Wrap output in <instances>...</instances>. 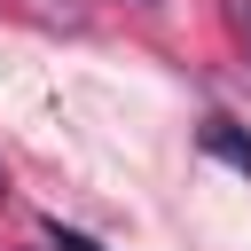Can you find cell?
<instances>
[{
    "instance_id": "cell-4",
    "label": "cell",
    "mask_w": 251,
    "mask_h": 251,
    "mask_svg": "<svg viewBox=\"0 0 251 251\" xmlns=\"http://www.w3.org/2000/svg\"><path fill=\"white\" fill-rule=\"evenodd\" d=\"M133 8H157V0H133Z\"/></svg>"
},
{
    "instance_id": "cell-1",
    "label": "cell",
    "mask_w": 251,
    "mask_h": 251,
    "mask_svg": "<svg viewBox=\"0 0 251 251\" xmlns=\"http://www.w3.org/2000/svg\"><path fill=\"white\" fill-rule=\"evenodd\" d=\"M196 149H204V157H220L227 173H243V180H251V133H243L235 118H204V126H196Z\"/></svg>"
},
{
    "instance_id": "cell-3",
    "label": "cell",
    "mask_w": 251,
    "mask_h": 251,
    "mask_svg": "<svg viewBox=\"0 0 251 251\" xmlns=\"http://www.w3.org/2000/svg\"><path fill=\"white\" fill-rule=\"evenodd\" d=\"M227 31L243 39V55H251V0H227Z\"/></svg>"
},
{
    "instance_id": "cell-2",
    "label": "cell",
    "mask_w": 251,
    "mask_h": 251,
    "mask_svg": "<svg viewBox=\"0 0 251 251\" xmlns=\"http://www.w3.org/2000/svg\"><path fill=\"white\" fill-rule=\"evenodd\" d=\"M47 251H102V243L78 235V227H63V220H47Z\"/></svg>"
}]
</instances>
